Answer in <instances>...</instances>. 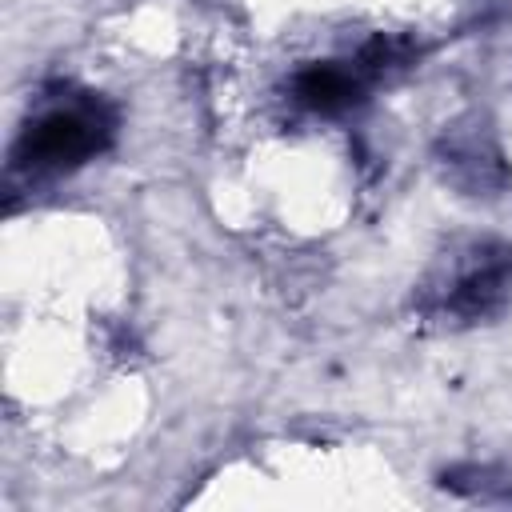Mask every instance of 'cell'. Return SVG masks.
Masks as SVG:
<instances>
[{
	"mask_svg": "<svg viewBox=\"0 0 512 512\" xmlns=\"http://www.w3.org/2000/svg\"><path fill=\"white\" fill-rule=\"evenodd\" d=\"M108 140H112V112L100 100L80 96L40 112L20 132L12 148V164L28 172H64L104 152Z\"/></svg>",
	"mask_w": 512,
	"mask_h": 512,
	"instance_id": "1",
	"label": "cell"
},
{
	"mask_svg": "<svg viewBox=\"0 0 512 512\" xmlns=\"http://www.w3.org/2000/svg\"><path fill=\"white\" fill-rule=\"evenodd\" d=\"M512 288V248L484 240L468 252L464 264L452 268V276L428 292V312L448 316L456 324H476L492 316Z\"/></svg>",
	"mask_w": 512,
	"mask_h": 512,
	"instance_id": "2",
	"label": "cell"
},
{
	"mask_svg": "<svg viewBox=\"0 0 512 512\" xmlns=\"http://www.w3.org/2000/svg\"><path fill=\"white\" fill-rule=\"evenodd\" d=\"M292 96L296 104L312 108V112H344L352 104L364 100V68H348V64H308L296 72L292 80Z\"/></svg>",
	"mask_w": 512,
	"mask_h": 512,
	"instance_id": "3",
	"label": "cell"
}]
</instances>
